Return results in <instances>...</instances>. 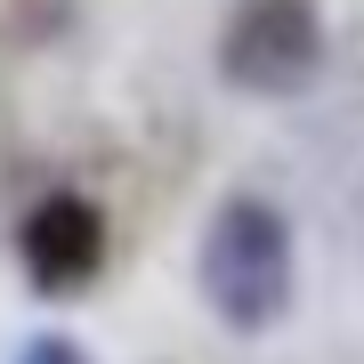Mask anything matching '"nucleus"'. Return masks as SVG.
Segmentation results:
<instances>
[{"mask_svg": "<svg viewBox=\"0 0 364 364\" xmlns=\"http://www.w3.org/2000/svg\"><path fill=\"white\" fill-rule=\"evenodd\" d=\"M195 284L210 299V316H219L227 332H243V340L267 332V324H284L291 284H299V267H291V219L267 195H227L203 219Z\"/></svg>", "mask_w": 364, "mask_h": 364, "instance_id": "nucleus-1", "label": "nucleus"}, {"mask_svg": "<svg viewBox=\"0 0 364 364\" xmlns=\"http://www.w3.org/2000/svg\"><path fill=\"white\" fill-rule=\"evenodd\" d=\"M219 73L251 97H291L324 73V16L316 0H243L219 33Z\"/></svg>", "mask_w": 364, "mask_h": 364, "instance_id": "nucleus-2", "label": "nucleus"}, {"mask_svg": "<svg viewBox=\"0 0 364 364\" xmlns=\"http://www.w3.org/2000/svg\"><path fill=\"white\" fill-rule=\"evenodd\" d=\"M16 259H25L33 291H81L105 267V210L90 195H41L16 227Z\"/></svg>", "mask_w": 364, "mask_h": 364, "instance_id": "nucleus-3", "label": "nucleus"}, {"mask_svg": "<svg viewBox=\"0 0 364 364\" xmlns=\"http://www.w3.org/2000/svg\"><path fill=\"white\" fill-rule=\"evenodd\" d=\"M9 364H90V348H81V340H65V332H33Z\"/></svg>", "mask_w": 364, "mask_h": 364, "instance_id": "nucleus-4", "label": "nucleus"}]
</instances>
